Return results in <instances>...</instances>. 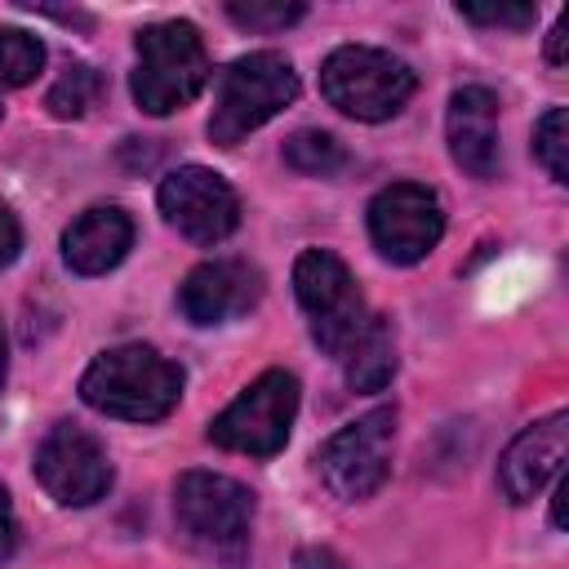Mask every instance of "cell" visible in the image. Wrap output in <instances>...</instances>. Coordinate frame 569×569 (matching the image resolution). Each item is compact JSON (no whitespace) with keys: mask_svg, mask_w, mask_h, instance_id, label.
Listing matches in <instances>:
<instances>
[{"mask_svg":"<svg viewBox=\"0 0 569 569\" xmlns=\"http://www.w3.org/2000/svg\"><path fill=\"white\" fill-rule=\"evenodd\" d=\"M293 98H298V71L289 67L284 53H271V49L244 53L218 80L209 138L218 147H236L240 138L262 129L271 116H280Z\"/></svg>","mask_w":569,"mask_h":569,"instance_id":"4","label":"cell"},{"mask_svg":"<svg viewBox=\"0 0 569 569\" xmlns=\"http://www.w3.org/2000/svg\"><path fill=\"white\" fill-rule=\"evenodd\" d=\"M178 396H182V369L142 342L102 351L80 378V400L124 422H156L178 405Z\"/></svg>","mask_w":569,"mask_h":569,"instance_id":"1","label":"cell"},{"mask_svg":"<svg viewBox=\"0 0 569 569\" xmlns=\"http://www.w3.org/2000/svg\"><path fill=\"white\" fill-rule=\"evenodd\" d=\"M458 18L462 22H476V27H507V31H525L533 27L538 9L533 4H458Z\"/></svg>","mask_w":569,"mask_h":569,"instance_id":"22","label":"cell"},{"mask_svg":"<svg viewBox=\"0 0 569 569\" xmlns=\"http://www.w3.org/2000/svg\"><path fill=\"white\" fill-rule=\"evenodd\" d=\"M533 156L556 182H569V111L565 107H551L533 124Z\"/></svg>","mask_w":569,"mask_h":569,"instance_id":"20","label":"cell"},{"mask_svg":"<svg viewBox=\"0 0 569 569\" xmlns=\"http://www.w3.org/2000/svg\"><path fill=\"white\" fill-rule=\"evenodd\" d=\"M22 249V227H18V213L0 200V267H9Z\"/></svg>","mask_w":569,"mask_h":569,"instance_id":"23","label":"cell"},{"mask_svg":"<svg viewBox=\"0 0 569 569\" xmlns=\"http://www.w3.org/2000/svg\"><path fill=\"white\" fill-rule=\"evenodd\" d=\"M565 449H569V413H547L542 422L525 427L502 462H498V485L507 493V502H529L542 493L547 480L560 476L565 467Z\"/></svg>","mask_w":569,"mask_h":569,"instance_id":"13","label":"cell"},{"mask_svg":"<svg viewBox=\"0 0 569 569\" xmlns=\"http://www.w3.org/2000/svg\"><path fill=\"white\" fill-rule=\"evenodd\" d=\"M133 49H138V67L129 89L147 116H169L187 107L209 80V53L191 22H178V18L151 22L138 31Z\"/></svg>","mask_w":569,"mask_h":569,"instance_id":"3","label":"cell"},{"mask_svg":"<svg viewBox=\"0 0 569 569\" xmlns=\"http://www.w3.org/2000/svg\"><path fill=\"white\" fill-rule=\"evenodd\" d=\"M302 13H307L302 4H284V0H276V4H267V0H249V4L231 0V4H227V18H231L236 27H244V31H284V27H293Z\"/></svg>","mask_w":569,"mask_h":569,"instance_id":"21","label":"cell"},{"mask_svg":"<svg viewBox=\"0 0 569 569\" xmlns=\"http://www.w3.org/2000/svg\"><path fill=\"white\" fill-rule=\"evenodd\" d=\"M445 129L458 169H467L471 178L498 173V98L485 84H462L449 98Z\"/></svg>","mask_w":569,"mask_h":569,"instance_id":"14","label":"cell"},{"mask_svg":"<svg viewBox=\"0 0 569 569\" xmlns=\"http://www.w3.org/2000/svg\"><path fill=\"white\" fill-rule=\"evenodd\" d=\"M369 236L387 262H422L445 236V209L422 182H391L369 200Z\"/></svg>","mask_w":569,"mask_h":569,"instance_id":"9","label":"cell"},{"mask_svg":"<svg viewBox=\"0 0 569 569\" xmlns=\"http://www.w3.org/2000/svg\"><path fill=\"white\" fill-rule=\"evenodd\" d=\"M44 67V44L31 31L0 27V89H22L40 76Z\"/></svg>","mask_w":569,"mask_h":569,"instance_id":"19","label":"cell"},{"mask_svg":"<svg viewBox=\"0 0 569 569\" xmlns=\"http://www.w3.org/2000/svg\"><path fill=\"white\" fill-rule=\"evenodd\" d=\"M98 93H102L98 71H93L89 62H67L62 76L53 80L44 107H49V116H58V120H76V116H84V111L98 102Z\"/></svg>","mask_w":569,"mask_h":569,"instance_id":"18","label":"cell"},{"mask_svg":"<svg viewBox=\"0 0 569 569\" xmlns=\"http://www.w3.org/2000/svg\"><path fill=\"white\" fill-rule=\"evenodd\" d=\"M156 200H160L164 222L178 227L191 244H218V240H227V236L236 231V222H240V200H236V191L227 187V178L213 173V169H200V164L173 169V173L160 182Z\"/></svg>","mask_w":569,"mask_h":569,"instance_id":"11","label":"cell"},{"mask_svg":"<svg viewBox=\"0 0 569 569\" xmlns=\"http://www.w3.org/2000/svg\"><path fill=\"white\" fill-rule=\"evenodd\" d=\"M391 445H396V409H373L347 422L342 431H333L316 449V476L333 498L360 502L387 480Z\"/></svg>","mask_w":569,"mask_h":569,"instance_id":"8","label":"cell"},{"mask_svg":"<svg viewBox=\"0 0 569 569\" xmlns=\"http://www.w3.org/2000/svg\"><path fill=\"white\" fill-rule=\"evenodd\" d=\"M262 298V271L244 258H213L178 284V311L191 325H227Z\"/></svg>","mask_w":569,"mask_h":569,"instance_id":"12","label":"cell"},{"mask_svg":"<svg viewBox=\"0 0 569 569\" xmlns=\"http://www.w3.org/2000/svg\"><path fill=\"white\" fill-rule=\"evenodd\" d=\"M0 382H4V333H0Z\"/></svg>","mask_w":569,"mask_h":569,"instance_id":"28","label":"cell"},{"mask_svg":"<svg viewBox=\"0 0 569 569\" xmlns=\"http://www.w3.org/2000/svg\"><path fill=\"white\" fill-rule=\"evenodd\" d=\"M133 244V222L116 204L84 209L67 231H62V258L76 276H102L111 271Z\"/></svg>","mask_w":569,"mask_h":569,"instance_id":"15","label":"cell"},{"mask_svg":"<svg viewBox=\"0 0 569 569\" xmlns=\"http://www.w3.org/2000/svg\"><path fill=\"white\" fill-rule=\"evenodd\" d=\"M173 525L196 556L213 565H244L253 493L218 471H182L173 485Z\"/></svg>","mask_w":569,"mask_h":569,"instance_id":"2","label":"cell"},{"mask_svg":"<svg viewBox=\"0 0 569 569\" xmlns=\"http://www.w3.org/2000/svg\"><path fill=\"white\" fill-rule=\"evenodd\" d=\"M13 542H18V525H13V502L9 493L0 489V560L13 556Z\"/></svg>","mask_w":569,"mask_h":569,"instance_id":"24","label":"cell"},{"mask_svg":"<svg viewBox=\"0 0 569 569\" xmlns=\"http://www.w3.org/2000/svg\"><path fill=\"white\" fill-rule=\"evenodd\" d=\"M565 498H569V485L560 480V485H556V498H551V525H556V529H565Z\"/></svg>","mask_w":569,"mask_h":569,"instance_id":"27","label":"cell"},{"mask_svg":"<svg viewBox=\"0 0 569 569\" xmlns=\"http://www.w3.org/2000/svg\"><path fill=\"white\" fill-rule=\"evenodd\" d=\"M338 560L329 551H298V569H333Z\"/></svg>","mask_w":569,"mask_h":569,"instance_id":"26","label":"cell"},{"mask_svg":"<svg viewBox=\"0 0 569 569\" xmlns=\"http://www.w3.org/2000/svg\"><path fill=\"white\" fill-rule=\"evenodd\" d=\"M565 31H569V22L560 18V22L551 27V40H547V62H551V67H560V62H565V40H569Z\"/></svg>","mask_w":569,"mask_h":569,"instance_id":"25","label":"cell"},{"mask_svg":"<svg viewBox=\"0 0 569 569\" xmlns=\"http://www.w3.org/2000/svg\"><path fill=\"white\" fill-rule=\"evenodd\" d=\"M293 413H298V378L284 369H267L209 422V440L231 453L271 458L284 449Z\"/></svg>","mask_w":569,"mask_h":569,"instance_id":"7","label":"cell"},{"mask_svg":"<svg viewBox=\"0 0 569 569\" xmlns=\"http://www.w3.org/2000/svg\"><path fill=\"white\" fill-rule=\"evenodd\" d=\"M284 164L307 178H333L347 169V151L325 129H298L293 138H284Z\"/></svg>","mask_w":569,"mask_h":569,"instance_id":"17","label":"cell"},{"mask_svg":"<svg viewBox=\"0 0 569 569\" xmlns=\"http://www.w3.org/2000/svg\"><path fill=\"white\" fill-rule=\"evenodd\" d=\"M36 480L58 507H89L111 489V458L84 427L58 422L36 449Z\"/></svg>","mask_w":569,"mask_h":569,"instance_id":"10","label":"cell"},{"mask_svg":"<svg viewBox=\"0 0 569 569\" xmlns=\"http://www.w3.org/2000/svg\"><path fill=\"white\" fill-rule=\"evenodd\" d=\"M418 80L409 71V62H400L387 49H369V44H342L325 58L320 67V93L329 98V107H338L351 120H391L409 98H413Z\"/></svg>","mask_w":569,"mask_h":569,"instance_id":"5","label":"cell"},{"mask_svg":"<svg viewBox=\"0 0 569 569\" xmlns=\"http://www.w3.org/2000/svg\"><path fill=\"white\" fill-rule=\"evenodd\" d=\"M293 293L311 320V338L320 342L325 356L342 360L360 333L369 329V307H365V293L356 289L347 262L329 249H307L298 253L293 262Z\"/></svg>","mask_w":569,"mask_h":569,"instance_id":"6","label":"cell"},{"mask_svg":"<svg viewBox=\"0 0 569 569\" xmlns=\"http://www.w3.org/2000/svg\"><path fill=\"white\" fill-rule=\"evenodd\" d=\"M342 373L356 391H382L396 373V333L382 316L369 320V329L360 333V342L342 356Z\"/></svg>","mask_w":569,"mask_h":569,"instance_id":"16","label":"cell"}]
</instances>
